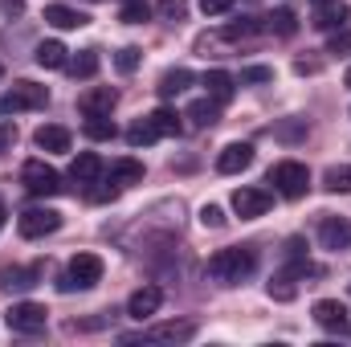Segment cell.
Returning a JSON list of instances; mask_svg holds the SVG:
<instances>
[{
    "label": "cell",
    "mask_w": 351,
    "mask_h": 347,
    "mask_svg": "<svg viewBox=\"0 0 351 347\" xmlns=\"http://www.w3.org/2000/svg\"><path fill=\"white\" fill-rule=\"evenodd\" d=\"M21 184H25L33 196H58V192H62V176L53 172L45 160H29V164L21 168Z\"/></svg>",
    "instance_id": "52a82bcc"
},
{
    "label": "cell",
    "mask_w": 351,
    "mask_h": 347,
    "mask_svg": "<svg viewBox=\"0 0 351 347\" xmlns=\"http://www.w3.org/2000/svg\"><path fill=\"white\" fill-rule=\"evenodd\" d=\"M343 86H351V66H348V74H343Z\"/></svg>",
    "instance_id": "b9f144b4"
},
{
    "label": "cell",
    "mask_w": 351,
    "mask_h": 347,
    "mask_svg": "<svg viewBox=\"0 0 351 347\" xmlns=\"http://www.w3.org/2000/svg\"><path fill=\"white\" fill-rule=\"evenodd\" d=\"M16 229H21V237H29V241L49 237V233L62 229V213H58V208H41V204H33V208H25V213L16 217Z\"/></svg>",
    "instance_id": "5b68a950"
},
{
    "label": "cell",
    "mask_w": 351,
    "mask_h": 347,
    "mask_svg": "<svg viewBox=\"0 0 351 347\" xmlns=\"http://www.w3.org/2000/svg\"><path fill=\"white\" fill-rule=\"evenodd\" d=\"M160 307H164V290H160V286H139V290L127 298V315H131V319H139V323H143V319H152Z\"/></svg>",
    "instance_id": "8fae6325"
},
{
    "label": "cell",
    "mask_w": 351,
    "mask_h": 347,
    "mask_svg": "<svg viewBox=\"0 0 351 347\" xmlns=\"http://www.w3.org/2000/svg\"><path fill=\"white\" fill-rule=\"evenodd\" d=\"M156 12H160L164 21H172V25H180V21L188 16V0H160V4H156Z\"/></svg>",
    "instance_id": "d6a6232c"
},
{
    "label": "cell",
    "mask_w": 351,
    "mask_h": 347,
    "mask_svg": "<svg viewBox=\"0 0 351 347\" xmlns=\"http://www.w3.org/2000/svg\"><path fill=\"white\" fill-rule=\"evenodd\" d=\"M37 278H41V265H29V270L12 265V270H0V290H29L37 286Z\"/></svg>",
    "instance_id": "d6986e66"
},
{
    "label": "cell",
    "mask_w": 351,
    "mask_h": 347,
    "mask_svg": "<svg viewBox=\"0 0 351 347\" xmlns=\"http://www.w3.org/2000/svg\"><path fill=\"white\" fill-rule=\"evenodd\" d=\"M188 86H192V70H184V66H176V70H168V74L160 78V94H164V98L184 94Z\"/></svg>",
    "instance_id": "484cf974"
},
{
    "label": "cell",
    "mask_w": 351,
    "mask_h": 347,
    "mask_svg": "<svg viewBox=\"0 0 351 347\" xmlns=\"http://www.w3.org/2000/svg\"><path fill=\"white\" fill-rule=\"evenodd\" d=\"M311 4H315V8H327V4H335V0H311Z\"/></svg>",
    "instance_id": "60d3db41"
},
{
    "label": "cell",
    "mask_w": 351,
    "mask_h": 347,
    "mask_svg": "<svg viewBox=\"0 0 351 347\" xmlns=\"http://www.w3.org/2000/svg\"><path fill=\"white\" fill-rule=\"evenodd\" d=\"M196 4H200V12H204V16H221V12H229L237 0H196Z\"/></svg>",
    "instance_id": "74e56055"
},
{
    "label": "cell",
    "mask_w": 351,
    "mask_h": 347,
    "mask_svg": "<svg viewBox=\"0 0 351 347\" xmlns=\"http://www.w3.org/2000/svg\"><path fill=\"white\" fill-rule=\"evenodd\" d=\"M114 102H119V94H114L110 86H94V90H86V94L78 98V110H82L86 119H98V115H110Z\"/></svg>",
    "instance_id": "5bb4252c"
},
{
    "label": "cell",
    "mask_w": 351,
    "mask_h": 347,
    "mask_svg": "<svg viewBox=\"0 0 351 347\" xmlns=\"http://www.w3.org/2000/svg\"><path fill=\"white\" fill-rule=\"evenodd\" d=\"M45 319H49V311H45L41 302H12V307L4 311V323H8V331H16V335H37V331H45Z\"/></svg>",
    "instance_id": "8992f818"
},
{
    "label": "cell",
    "mask_w": 351,
    "mask_h": 347,
    "mask_svg": "<svg viewBox=\"0 0 351 347\" xmlns=\"http://www.w3.org/2000/svg\"><path fill=\"white\" fill-rule=\"evenodd\" d=\"M156 139H160V135L152 131V123H147V119H139V123L127 131V143H131V147H147V143H156Z\"/></svg>",
    "instance_id": "f546056e"
},
{
    "label": "cell",
    "mask_w": 351,
    "mask_h": 347,
    "mask_svg": "<svg viewBox=\"0 0 351 347\" xmlns=\"http://www.w3.org/2000/svg\"><path fill=\"white\" fill-rule=\"evenodd\" d=\"M82 131H86L90 139H98V143H102V139H114V135H119V127L110 123V115H98V119H86V127H82Z\"/></svg>",
    "instance_id": "f1b7e54d"
},
{
    "label": "cell",
    "mask_w": 351,
    "mask_h": 347,
    "mask_svg": "<svg viewBox=\"0 0 351 347\" xmlns=\"http://www.w3.org/2000/svg\"><path fill=\"white\" fill-rule=\"evenodd\" d=\"M225 221H229V217H225L221 204H204V208H200V225H204V229H225Z\"/></svg>",
    "instance_id": "e575fe53"
},
{
    "label": "cell",
    "mask_w": 351,
    "mask_h": 347,
    "mask_svg": "<svg viewBox=\"0 0 351 347\" xmlns=\"http://www.w3.org/2000/svg\"><path fill=\"white\" fill-rule=\"evenodd\" d=\"M204 90H208V98L213 102H233V90H237V78L233 74H225V70H208L204 74Z\"/></svg>",
    "instance_id": "e0dca14e"
},
{
    "label": "cell",
    "mask_w": 351,
    "mask_h": 347,
    "mask_svg": "<svg viewBox=\"0 0 351 347\" xmlns=\"http://www.w3.org/2000/svg\"><path fill=\"white\" fill-rule=\"evenodd\" d=\"M98 176H102V160H98L94 152H82V156L70 164V180H74V184H98Z\"/></svg>",
    "instance_id": "ffe728a7"
},
{
    "label": "cell",
    "mask_w": 351,
    "mask_h": 347,
    "mask_svg": "<svg viewBox=\"0 0 351 347\" xmlns=\"http://www.w3.org/2000/svg\"><path fill=\"white\" fill-rule=\"evenodd\" d=\"M258 29H262V25H258L254 16H241V21H233V25L225 29V37H229V41H237V37H250V33H258Z\"/></svg>",
    "instance_id": "d590c367"
},
{
    "label": "cell",
    "mask_w": 351,
    "mask_h": 347,
    "mask_svg": "<svg viewBox=\"0 0 351 347\" xmlns=\"http://www.w3.org/2000/svg\"><path fill=\"white\" fill-rule=\"evenodd\" d=\"M147 16H152L147 0H127V4H123V12H119V21H127V25H143Z\"/></svg>",
    "instance_id": "4dcf8cb0"
},
{
    "label": "cell",
    "mask_w": 351,
    "mask_h": 347,
    "mask_svg": "<svg viewBox=\"0 0 351 347\" xmlns=\"http://www.w3.org/2000/svg\"><path fill=\"white\" fill-rule=\"evenodd\" d=\"M110 184H114V188H131V184H143V164H139V160H131V156L114 160V164H110Z\"/></svg>",
    "instance_id": "ac0fdd59"
},
{
    "label": "cell",
    "mask_w": 351,
    "mask_h": 347,
    "mask_svg": "<svg viewBox=\"0 0 351 347\" xmlns=\"http://www.w3.org/2000/svg\"><path fill=\"white\" fill-rule=\"evenodd\" d=\"M269 204H274V192H265V188H237V192H233V213H237L241 221L265 217Z\"/></svg>",
    "instance_id": "9c48e42d"
},
{
    "label": "cell",
    "mask_w": 351,
    "mask_h": 347,
    "mask_svg": "<svg viewBox=\"0 0 351 347\" xmlns=\"http://www.w3.org/2000/svg\"><path fill=\"white\" fill-rule=\"evenodd\" d=\"M327 53H351V29H335V33H331Z\"/></svg>",
    "instance_id": "8d00e7d4"
},
{
    "label": "cell",
    "mask_w": 351,
    "mask_h": 347,
    "mask_svg": "<svg viewBox=\"0 0 351 347\" xmlns=\"http://www.w3.org/2000/svg\"><path fill=\"white\" fill-rule=\"evenodd\" d=\"M33 143H37L41 152H53V156H62V152H70V131H66V127H58V123H45V127H37Z\"/></svg>",
    "instance_id": "9a60e30c"
},
{
    "label": "cell",
    "mask_w": 351,
    "mask_h": 347,
    "mask_svg": "<svg viewBox=\"0 0 351 347\" xmlns=\"http://www.w3.org/2000/svg\"><path fill=\"white\" fill-rule=\"evenodd\" d=\"M102 270H106V265H102L98 254H74V258H70V270L62 274L58 286H62L66 294H70V290H90V286L102 282Z\"/></svg>",
    "instance_id": "3957f363"
},
{
    "label": "cell",
    "mask_w": 351,
    "mask_h": 347,
    "mask_svg": "<svg viewBox=\"0 0 351 347\" xmlns=\"http://www.w3.org/2000/svg\"><path fill=\"white\" fill-rule=\"evenodd\" d=\"M254 270H258V250H254V246H229V250H217V254L208 258V274H213L221 286H237V282H245Z\"/></svg>",
    "instance_id": "6da1fadb"
},
{
    "label": "cell",
    "mask_w": 351,
    "mask_h": 347,
    "mask_svg": "<svg viewBox=\"0 0 351 347\" xmlns=\"http://www.w3.org/2000/svg\"><path fill=\"white\" fill-rule=\"evenodd\" d=\"M269 184H274L278 196L298 200V196H306V188H311V172H306V164H298V160H282V164L269 168Z\"/></svg>",
    "instance_id": "7a4b0ae2"
},
{
    "label": "cell",
    "mask_w": 351,
    "mask_h": 347,
    "mask_svg": "<svg viewBox=\"0 0 351 347\" xmlns=\"http://www.w3.org/2000/svg\"><path fill=\"white\" fill-rule=\"evenodd\" d=\"M0 78H4V66H0Z\"/></svg>",
    "instance_id": "7bdbcfd3"
},
{
    "label": "cell",
    "mask_w": 351,
    "mask_h": 347,
    "mask_svg": "<svg viewBox=\"0 0 351 347\" xmlns=\"http://www.w3.org/2000/svg\"><path fill=\"white\" fill-rule=\"evenodd\" d=\"M262 82H274V70L269 66H245L241 70V86H262Z\"/></svg>",
    "instance_id": "836d02e7"
},
{
    "label": "cell",
    "mask_w": 351,
    "mask_h": 347,
    "mask_svg": "<svg viewBox=\"0 0 351 347\" xmlns=\"http://www.w3.org/2000/svg\"><path fill=\"white\" fill-rule=\"evenodd\" d=\"M90 16L82 8H70V4H45V25L53 29H82Z\"/></svg>",
    "instance_id": "2e32d148"
},
{
    "label": "cell",
    "mask_w": 351,
    "mask_h": 347,
    "mask_svg": "<svg viewBox=\"0 0 351 347\" xmlns=\"http://www.w3.org/2000/svg\"><path fill=\"white\" fill-rule=\"evenodd\" d=\"M139 58H143V53H139L135 45H123V49L114 53V66H119V74H135V70H139Z\"/></svg>",
    "instance_id": "1f68e13d"
},
{
    "label": "cell",
    "mask_w": 351,
    "mask_h": 347,
    "mask_svg": "<svg viewBox=\"0 0 351 347\" xmlns=\"http://www.w3.org/2000/svg\"><path fill=\"white\" fill-rule=\"evenodd\" d=\"M66 62H70V49L62 41H41L37 45V66L41 70H66Z\"/></svg>",
    "instance_id": "44dd1931"
},
{
    "label": "cell",
    "mask_w": 351,
    "mask_h": 347,
    "mask_svg": "<svg viewBox=\"0 0 351 347\" xmlns=\"http://www.w3.org/2000/svg\"><path fill=\"white\" fill-rule=\"evenodd\" d=\"M184 119H192V127H213V123L221 119V102H213V98H196V102L184 110Z\"/></svg>",
    "instance_id": "603a6c76"
},
{
    "label": "cell",
    "mask_w": 351,
    "mask_h": 347,
    "mask_svg": "<svg viewBox=\"0 0 351 347\" xmlns=\"http://www.w3.org/2000/svg\"><path fill=\"white\" fill-rule=\"evenodd\" d=\"M192 335H196V323H160V327L123 335V344H184V339H192Z\"/></svg>",
    "instance_id": "ba28073f"
},
{
    "label": "cell",
    "mask_w": 351,
    "mask_h": 347,
    "mask_svg": "<svg viewBox=\"0 0 351 347\" xmlns=\"http://www.w3.org/2000/svg\"><path fill=\"white\" fill-rule=\"evenodd\" d=\"M66 70H70L74 78H94V74H98V49H82L74 62H66Z\"/></svg>",
    "instance_id": "4316f807"
},
{
    "label": "cell",
    "mask_w": 351,
    "mask_h": 347,
    "mask_svg": "<svg viewBox=\"0 0 351 347\" xmlns=\"http://www.w3.org/2000/svg\"><path fill=\"white\" fill-rule=\"evenodd\" d=\"M147 123H152V131L164 139V135H180V115L168 110V106H160V110H152L147 115Z\"/></svg>",
    "instance_id": "d4e9b609"
},
{
    "label": "cell",
    "mask_w": 351,
    "mask_h": 347,
    "mask_svg": "<svg viewBox=\"0 0 351 347\" xmlns=\"http://www.w3.org/2000/svg\"><path fill=\"white\" fill-rule=\"evenodd\" d=\"M49 106V90L37 82H16L12 90L0 94V115H21V110H45Z\"/></svg>",
    "instance_id": "277c9868"
},
{
    "label": "cell",
    "mask_w": 351,
    "mask_h": 347,
    "mask_svg": "<svg viewBox=\"0 0 351 347\" xmlns=\"http://www.w3.org/2000/svg\"><path fill=\"white\" fill-rule=\"evenodd\" d=\"M315 323L327 327V331H343V335H351L348 307H343L339 298H319V302H315Z\"/></svg>",
    "instance_id": "30bf717a"
},
{
    "label": "cell",
    "mask_w": 351,
    "mask_h": 347,
    "mask_svg": "<svg viewBox=\"0 0 351 347\" xmlns=\"http://www.w3.org/2000/svg\"><path fill=\"white\" fill-rule=\"evenodd\" d=\"M12 143H16V127L4 119V123H0V152H12Z\"/></svg>",
    "instance_id": "f35d334b"
},
{
    "label": "cell",
    "mask_w": 351,
    "mask_h": 347,
    "mask_svg": "<svg viewBox=\"0 0 351 347\" xmlns=\"http://www.w3.org/2000/svg\"><path fill=\"white\" fill-rule=\"evenodd\" d=\"M319 241H323V250H348L351 246V221L348 217H323L319 221Z\"/></svg>",
    "instance_id": "7c38bea8"
},
{
    "label": "cell",
    "mask_w": 351,
    "mask_h": 347,
    "mask_svg": "<svg viewBox=\"0 0 351 347\" xmlns=\"http://www.w3.org/2000/svg\"><path fill=\"white\" fill-rule=\"evenodd\" d=\"M4 221H8V208H4V200H0V229H4Z\"/></svg>",
    "instance_id": "ab89813d"
},
{
    "label": "cell",
    "mask_w": 351,
    "mask_h": 347,
    "mask_svg": "<svg viewBox=\"0 0 351 347\" xmlns=\"http://www.w3.org/2000/svg\"><path fill=\"white\" fill-rule=\"evenodd\" d=\"M323 188H327V192H351V164L327 168V176H323Z\"/></svg>",
    "instance_id": "83f0119b"
},
{
    "label": "cell",
    "mask_w": 351,
    "mask_h": 347,
    "mask_svg": "<svg viewBox=\"0 0 351 347\" xmlns=\"http://www.w3.org/2000/svg\"><path fill=\"white\" fill-rule=\"evenodd\" d=\"M343 21H348V4H343V0H335V4H327V8H315V29H323V33L343 29Z\"/></svg>",
    "instance_id": "7402d4cb"
},
{
    "label": "cell",
    "mask_w": 351,
    "mask_h": 347,
    "mask_svg": "<svg viewBox=\"0 0 351 347\" xmlns=\"http://www.w3.org/2000/svg\"><path fill=\"white\" fill-rule=\"evenodd\" d=\"M265 29L278 33V37H294V33H298V16H294V8H274V12L265 16Z\"/></svg>",
    "instance_id": "cb8c5ba5"
},
{
    "label": "cell",
    "mask_w": 351,
    "mask_h": 347,
    "mask_svg": "<svg viewBox=\"0 0 351 347\" xmlns=\"http://www.w3.org/2000/svg\"><path fill=\"white\" fill-rule=\"evenodd\" d=\"M250 164H254V147H250V143H229V147H221V156H217V172H225V176L245 172Z\"/></svg>",
    "instance_id": "4fadbf2b"
}]
</instances>
